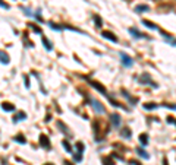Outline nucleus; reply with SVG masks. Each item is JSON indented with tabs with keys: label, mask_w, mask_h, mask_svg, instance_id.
Masks as SVG:
<instances>
[{
	"label": "nucleus",
	"mask_w": 176,
	"mask_h": 165,
	"mask_svg": "<svg viewBox=\"0 0 176 165\" xmlns=\"http://www.w3.org/2000/svg\"><path fill=\"white\" fill-rule=\"evenodd\" d=\"M120 59H122V64L125 66V67H131L132 64H134V60L128 56V54H123V53H120Z\"/></svg>",
	"instance_id": "1"
},
{
	"label": "nucleus",
	"mask_w": 176,
	"mask_h": 165,
	"mask_svg": "<svg viewBox=\"0 0 176 165\" xmlns=\"http://www.w3.org/2000/svg\"><path fill=\"white\" fill-rule=\"evenodd\" d=\"M91 104L94 105V110H96L97 113H100V114L104 113V107H103V104H100L97 99H91Z\"/></svg>",
	"instance_id": "2"
},
{
	"label": "nucleus",
	"mask_w": 176,
	"mask_h": 165,
	"mask_svg": "<svg viewBox=\"0 0 176 165\" xmlns=\"http://www.w3.org/2000/svg\"><path fill=\"white\" fill-rule=\"evenodd\" d=\"M101 35H103L106 40H110V41H113V43H118L116 35H115V34H112L110 31H103V32H101Z\"/></svg>",
	"instance_id": "3"
},
{
	"label": "nucleus",
	"mask_w": 176,
	"mask_h": 165,
	"mask_svg": "<svg viewBox=\"0 0 176 165\" xmlns=\"http://www.w3.org/2000/svg\"><path fill=\"white\" fill-rule=\"evenodd\" d=\"M40 145L46 149H50V142H49V137L46 134H41L40 136Z\"/></svg>",
	"instance_id": "4"
},
{
	"label": "nucleus",
	"mask_w": 176,
	"mask_h": 165,
	"mask_svg": "<svg viewBox=\"0 0 176 165\" xmlns=\"http://www.w3.org/2000/svg\"><path fill=\"white\" fill-rule=\"evenodd\" d=\"M129 34L134 35V38H147L144 34H141V32H139L138 29H135V28H131V29H129Z\"/></svg>",
	"instance_id": "5"
},
{
	"label": "nucleus",
	"mask_w": 176,
	"mask_h": 165,
	"mask_svg": "<svg viewBox=\"0 0 176 165\" xmlns=\"http://www.w3.org/2000/svg\"><path fill=\"white\" fill-rule=\"evenodd\" d=\"M90 83H91V86H94L97 91H100L103 95H106V94H107V92H106V89H104V86H103V85H100L99 82H90Z\"/></svg>",
	"instance_id": "6"
},
{
	"label": "nucleus",
	"mask_w": 176,
	"mask_h": 165,
	"mask_svg": "<svg viewBox=\"0 0 176 165\" xmlns=\"http://www.w3.org/2000/svg\"><path fill=\"white\" fill-rule=\"evenodd\" d=\"M110 121L113 126H119L120 124V115L119 114H112L110 115Z\"/></svg>",
	"instance_id": "7"
},
{
	"label": "nucleus",
	"mask_w": 176,
	"mask_h": 165,
	"mask_svg": "<svg viewBox=\"0 0 176 165\" xmlns=\"http://www.w3.org/2000/svg\"><path fill=\"white\" fill-rule=\"evenodd\" d=\"M2 108H3L5 111H15V105L11 104V102H3V104H2Z\"/></svg>",
	"instance_id": "8"
},
{
	"label": "nucleus",
	"mask_w": 176,
	"mask_h": 165,
	"mask_svg": "<svg viewBox=\"0 0 176 165\" xmlns=\"http://www.w3.org/2000/svg\"><path fill=\"white\" fill-rule=\"evenodd\" d=\"M0 62L5 63V64H8V63H9V56H8V54H5V51H0Z\"/></svg>",
	"instance_id": "9"
},
{
	"label": "nucleus",
	"mask_w": 176,
	"mask_h": 165,
	"mask_svg": "<svg viewBox=\"0 0 176 165\" xmlns=\"http://www.w3.org/2000/svg\"><path fill=\"white\" fill-rule=\"evenodd\" d=\"M41 41H43V44H44V47H46V50H47V51H50V50L53 48V45L49 43V40H47L46 37H41Z\"/></svg>",
	"instance_id": "10"
},
{
	"label": "nucleus",
	"mask_w": 176,
	"mask_h": 165,
	"mask_svg": "<svg viewBox=\"0 0 176 165\" xmlns=\"http://www.w3.org/2000/svg\"><path fill=\"white\" fill-rule=\"evenodd\" d=\"M139 142H141L142 146H147V143H148V136H147L145 133H142V134L139 136Z\"/></svg>",
	"instance_id": "11"
},
{
	"label": "nucleus",
	"mask_w": 176,
	"mask_h": 165,
	"mask_svg": "<svg viewBox=\"0 0 176 165\" xmlns=\"http://www.w3.org/2000/svg\"><path fill=\"white\" fill-rule=\"evenodd\" d=\"M142 24L145 25V27H148V28H151V29H157V27L153 24V22H150V21H147V19H144L142 21Z\"/></svg>",
	"instance_id": "12"
},
{
	"label": "nucleus",
	"mask_w": 176,
	"mask_h": 165,
	"mask_svg": "<svg viewBox=\"0 0 176 165\" xmlns=\"http://www.w3.org/2000/svg\"><path fill=\"white\" fill-rule=\"evenodd\" d=\"M103 164H104V165H115L113 159L109 158V156H104V158H103Z\"/></svg>",
	"instance_id": "13"
},
{
	"label": "nucleus",
	"mask_w": 176,
	"mask_h": 165,
	"mask_svg": "<svg viewBox=\"0 0 176 165\" xmlns=\"http://www.w3.org/2000/svg\"><path fill=\"white\" fill-rule=\"evenodd\" d=\"M24 118H25V113H19V114H16V115H15L13 121L16 123V121H21V120H24Z\"/></svg>",
	"instance_id": "14"
},
{
	"label": "nucleus",
	"mask_w": 176,
	"mask_h": 165,
	"mask_svg": "<svg viewBox=\"0 0 176 165\" xmlns=\"http://www.w3.org/2000/svg\"><path fill=\"white\" fill-rule=\"evenodd\" d=\"M120 134H122L125 139H129V137H131V130H129V129H123V131H122Z\"/></svg>",
	"instance_id": "15"
},
{
	"label": "nucleus",
	"mask_w": 176,
	"mask_h": 165,
	"mask_svg": "<svg viewBox=\"0 0 176 165\" xmlns=\"http://www.w3.org/2000/svg\"><path fill=\"white\" fill-rule=\"evenodd\" d=\"M135 9H137V12H148L150 10L148 6H137Z\"/></svg>",
	"instance_id": "16"
},
{
	"label": "nucleus",
	"mask_w": 176,
	"mask_h": 165,
	"mask_svg": "<svg viewBox=\"0 0 176 165\" xmlns=\"http://www.w3.org/2000/svg\"><path fill=\"white\" fill-rule=\"evenodd\" d=\"M156 107H157V105L153 104V102H150V104H144V108H145V110H154Z\"/></svg>",
	"instance_id": "17"
},
{
	"label": "nucleus",
	"mask_w": 176,
	"mask_h": 165,
	"mask_svg": "<svg viewBox=\"0 0 176 165\" xmlns=\"http://www.w3.org/2000/svg\"><path fill=\"white\" fill-rule=\"evenodd\" d=\"M63 148H65V149H66V150H68L69 153L72 152V148H70V145L68 143V140H63Z\"/></svg>",
	"instance_id": "18"
},
{
	"label": "nucleus",
	"mask_w": 176,
	"mask_h": 165,
	"mask_svg": "<svg viewBox=\"0 0 176 165\" xmlns=\"http://www.w3.org/2000/svg\"><path fill=\"white\" fill-rule=\"evenodd\" d=\"M94 21H96V24H97L96 27H99V28H100V27H101V24H103V21H101V18H99V16L96 15V16H94Z\"/></svg>",
	"instance_id": "19"
},
{
	"label": "nucleus",
	"mask_w": 176,
	"mask_h": 165,
	"mask_svg": "<svg viewBox=\"0 0 176 165\" xmlns=\"http://www.w3.org/2000/svg\"><path fill=\"white\" fill-rule=\"evenodd\" d=\"M138 153H139V156H142V158H147V159L150 158V156H148V153H147L145 150H142V149H138Z\"/></svg>",
	"instance_id": "20"
},
{
	"label": "nucleus",
	"mask_w": 176,
	"mask_h": 165,
	"mask_svg": "<svg viewBox=\"0 0 176 165\" xmlns=\"http://www.w3.org/2000/svg\"><path fill=\"white\" fill-rule=\"evenodd\" d=\"M15 140H19V143H25V137H24L22 134L16 136V137H15Z\"/></svg>",
	"instance_id": "21"
},
{
	"label": "nucleus",
	"mask_w": 176,
	"mask_h": 165,
	"mask_svg": "<svg viewBox=\"0 0 176 165\" xmlns=\"http://www.w3.org/2000/svg\"><path fill=\"white\" fill-rule=\"evenodd\" d=\"M30 27H31V28H32V29H34L35 32H38V34H41V29H40V28H37V27H34L32 24H30Z\"/></svg>",
	"instance_id": "22"
},
{
	"label": "nucleus",
	"mask_w": 176,
	"mask_h": 165,
	"mask_svg": "<svg viewBox=\"0 0 176 165\" xmlns=\"http://www.w3.org/2000/svg\"><path fill=\"white\" fill-rule=\"evenodd\" d=\"M131 164H132V165H141V164H139V162H137V161H131Z\"/></svg>",
	"instance_id": "23"
},
{
	"label": "nucleus",
	"mask_w": 176,
	"mask_h": 165,
	"mask_svg": "<svg viewBox=\"0 0 176 165\" xmlns=\"http://www.w3.org/2000/svg\"><path fill=\"white\" fill-rule=\"evenodd\" d=\"M65 165H72V164H70L69 161H66V162H65Z\"/></svg>",
	"instance_id": "24"
},
{
	"label": "nucleus",
	"mask_w": 176,
	"mask_h": 165,
	"mask_svg": "<svg viewBox=\"0 0 176 165\" xmlns=\"http://www.w3.org/2000/svg\"><path fill=\"white\" fill-rule=\"evenodd\" d=\"M46 165H53V164H46Z\"/></svg>",
	"instance_id": "25"
}]
</instances>
